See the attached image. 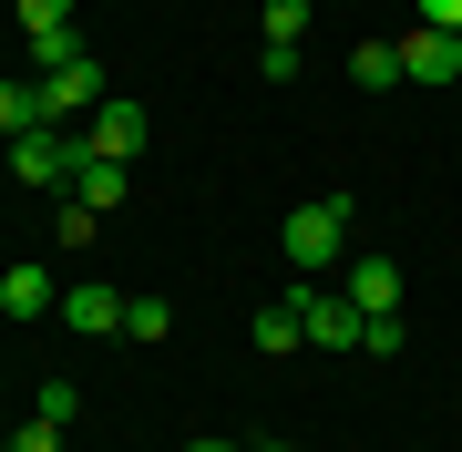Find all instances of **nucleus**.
<instances>
[{
  "label": "nucleus",
  "instance_id": "nucleus-1",
  "mask_svg": "<svg viewBox=\"0 0 462 452\" xmlns=\"http://www.w3.org/2000/svg\"><path fill=\"white\" fill-rule=\"evenodd\" d=\"M278 236H288V268H298V278L329 268V257H349V196H309Z\"/></svg>",
  "mask_w": 462,
  "mask_h": 452
},
{
  "label": "nucleus",
  "instance_id": "nucleus-2",
  "mask_svg": "<svg viewBox=\"0 0 462 452\" xmlns=\"http://www.w3.org/2000/svg\"><path fill=\"white\" fill-rule=\"evenodd\" d=\"M72 165H83V144H72L62 124H42V134H21V144H11V175H21V185H42V196H51V185H72Z\"/></svg>",
  "mask_w": 462,
  "mask_h": 452
},
{
  "label": "nucleus",
  "instance_id": "nucleus-3",
  "mask_svg": "<svg viewBox=\"0 0 462 452\" xmlns=\"http://www.w3.org/2000/svg\"><path fill=\"white\" fill-rule=\"evenodd\" d=\"M83 154H114V165H134V154H144V103H114V93H103L93 114H83Z\"/></svg>",
  "mask_w": 462,
  "mask_h": 452
},
{
  "label": "nucleus",
  "instance_id": "nucleus-4",
  "mask_svg": "<svg viewBox=\"0 0 462 452\" xmlns=\"http://www.w3.org/2000/svg\"><path fill=\"white\" fill-rule=\"evenodd\" d=\"M298 309H309V350H360V309H349V288H298Z\"/></svg>",
  "mask_w": 462,
  "mask_h": 452
},
{
  "label": "nucleus",
  "instance_id": "nucleus-5",
  "mask_svg": "<svg viewBox=\"0 0 462 452\" xmlns=\"http://www.w3.org/2000/svg\"><path fill=\"white\" fill-rule=\"evenodd\" d=\"M62 329H83V339H114L124 329V288H62Z\"/></svg>",
  "mask_w": 462,
  "mask_h": 452
},
{
  "label": "nucleus",
  "instance_id": "nucleus-6",
  "mask_svg": "<svg viewBox=\"0 0 462 452\" xmlns=\"http://www.w3.org/2000/svg\"><path fill=\"white\" fill-rule=\"evenodd\" d=\"M401 72H411V83H462V42L411 21V42H401Z\"/></svg>",
  "mask_w": 462,
  "mask_h": 452
},
{
  "label": "nucleus",
  "instance_id": "nucleus-7",
  "mask_svg": "<svg viewBox=\"0 0 462 452\" xmlns=\"http://www.w3.org/2000/svg\"><path fill=\"white\" fill-rule=\"evenodd\" d=\"M0 309H11V318H51V309H62V299H51V268H42V257L0 268Z\"/></svg>",
  "mask_w": 462,
  "mask_h": 452
},
{
  "label": "nucleus",
  "instance_id": "nucleus-8",
  "mask_svg": "<svg viewBox=\"0 0 462 452\" xmlns=\"http://www.w3.org/2000/svg\"><path fill=\"white\" fill-rule=\"evenodd\" d=\"M42 134V72H0V144Z\"/></svg>",
  "mask_w": 462,
  "mask_h": 452
},
{
  "label": "nucleus",
  "instance_id": "nucleus-9",
  "mask_svg": "<svg viewBox=\"0 0 462 452\" xmlns=\"http://www.w3.org/2000/svg\"><path fill=\"white\" fill-rule=\"evenodd\" d=\"M349 309H360V318L401 309V268H391V257H349Z\"/></svg>",
  "mask_w": 462,
  "mask_h": 452
},
{
  "label": "nucleus",
  "instance_id": "nucleus-10",
  "mask_svg": "<svg viewBox=\"0 0 462 452\" xmlns=\"http://www.w3.org/2000/svg\"><path fill=\"white\" fill-rule=\"evenodd\" d=\"M349 83H360V93H401V83H411V72H401V42H360V51H349Z\"/></svg>",
  "mask_w": 462,
  "mask_h": 452
},
{
  "label": "nucleus",
  "instance_id": "nucleus-11",
  "mask_svg": "<svg viewBox=\"0 0 462 452\" xmlns=\"http://www.w3.org/2000/svg\"><path fill=\"white\" fill-rule=\"evenodd\" d=\"M62 196H83L93 217H103V206H124V165H114V154H83V165H72V185H62Z\"/></svg>",
  "mask_w": 462,
  "mask_h": 452
},
{
  "label": "nucleus",
  "instance_id": "nucleus-12",
  "mask_svg": "<svg viewBox=\"0 0 462 452\" xmlns=\"http://www.w3.org/2000/svg\"><path fill=\"white\" fill-rule=\"evenodd\" d=\"M298 339H309V309H298V299H278V309H257V350H267V360H288Z\"/></svg>",
  "mask_w": 462,
  "mask_h": 452
},
{
  "label": "nucleus",
  "instance_id": "nucleus-13",
  "mask_svg": "<svg viewBox=\"0 0 462 452\" xmlns=\"http://www.w3.org/2000/svg\"><path fill=\"white\" fill-rule=\"evenodd\" d=\"M165 329H175V309H165V299H124V339H144V350H154Z\"/></svg>",
  "mask_w": 462,
  "mask_h": 452
},
{
  "label": "nucleus",
  "instance_id": "nucleus-14",
  "mask_svg": "<svg viewBox=\"0 0 462 452\" xmlns=\"http://www.w3.org/2000/svg\"><path fill=\"white\" fill-rule=\"evenodd\" d=\"M401 339H411V329H401V309H380V318H360V350H370V360H401Z\"/></svg>",
  "mask_w": 462,
  "mask_h": 452
},
{
  "label": "nucleus",
  "instance_id": "nucleus-15",
  "mask_svg": "<svg viewBox=\"0 0 462 452\" xmlns=\"http://www.w3.org/2000/svg\"><path fill=\"white\" fill-rule=\"evenodd\" d=\"M267 42H288V51L309 42V0H267Z\"/></svg>",
  "mask_w": 462,
  "mask_h": 452
},
{
  "label": "nucleus",
  "instance_id": "nucleus-16",
  "mask_svg": "<svg viewBox=\"0 0 462 452\" xmlns=\"http://www.w3.org/2000/svg\"><path fill=\"white\" fill-rule=\"evenodd\" d=\"M21 32L51 42V32H72V0H21Z\"/></svg>",
  "mask_w": 462,
  "mask_h": 452
},
{
  "label": "nucleus",
  "instance_id": "nucleus-17",
  "mask_svg": "<svg viewBox=\"0 0 462 452\" xmlns=\"http://www.w3.org/2000/svg\"><path fill=\"white\" fill-rule=\"evenodd\" d=\"M93 226H103V217H93V206H83V196H62V226H51V236H62V247H83V236H93Z\"/></svg>",
  "mask_w": 462,
  "mask_h": 452
},
{
  "label": "nucleus",
  "instance_id": "nucleus-18",
  "mask_svg": "<svg viewBox=\"0 0 462 452\" xmlns=\"http://www.w3.org/2000/svg\"><path fill=\"white\" fill-rule=\"evenodd\" d=\"M11 452H62V421H42V411H32V421L11 432Z\"/></svg>",
  "mask_w": 462,
  "mask_h": 452
},
{
  "label": "nucleus",
  "instance_id": "nucleus-19",
  "mask_svg": "<svg viewBox=\"0 0 462 452\" xmlns=\"http://www.w3.org/2000/svg\"><path fill=\"white\" fill-rule=\"evenodd\" d=\"M421 32H452L462 42V0H421Z\"/></svg>",
  "mask_w": 462,
  "mask_h": 452
},
{
  "label": "nucleus",
  "instance_id": "nucleus-20",
  "mask_svg": "<svg viewBox=\"0 0 462 452\" xmlns=\"http://www.w3.org/2000/svg\"><path fill=\"white\" fill-rule=\"evenodd\" d=\"M185 452H236V442H216V432H206V442H185Z\"/></svg>",
  "mask_w": 462,
  "mask_h": 452
},
{
  "label": "nucleus",
  "instance_id": "nucleus-21",
  "mask_svg": "<svg viewBox=\"0 0 462 452\" xmlns=\"http://www.w3.org/2000/svg\"><path fill=\"white\" fill-rule=\"evenodd\" d=\"M267 452H288V442H267Z\"/></svg>",
  "mask_w": 462,
  "mask_h": 452
},
{
  "label": "nucleus",
  "instance_id": "nucleus-22",
  "mask_svg": "<svg viewBox=\"0 0 462 452\" xmlns=\"http://www.w3.org/2000/svg\"><path fill=\"white\" fill-rule=\"evenodd\" d=\"M0 452H11V442H0Z\"/></svg>",
  "mask_w": 462,
  "mask_h": 452
}]
</instances>
